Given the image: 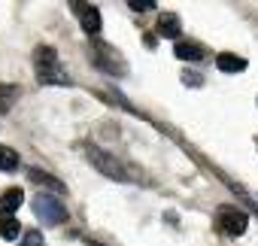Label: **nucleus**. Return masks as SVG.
Instances as JSON below:
<instances>
[{
    "instance_id": "nucleus-8",
    "label": "nucleus",
    "mask_w": 258,
    "mask_h": 246,
    "mask_svg": "<svg viewBox=\"0 0 258 246\" xmlns=\"http://www.w3.org/2000/svg\"><path fill=\"white\" fill-rule=\"evenodd\" d=\"M173 55H176L179 61H204L207 49H204L201 43H195V40H179V43L173 46Z\"/></svg>"
},
{
    "instance_id": "nucleus-5",
    "label": "nucleus",
    "mask_w": 258,
    "mask_h": 246,
    "mask_svg": "<svg viewBox=\"0 0 258 246\" xmlns=\"http://www.w3.org/2000/svg\"><path fill=\"white\" fill-rule=\"evenodd\" d=\"M216 225L222 228V234H228V237H240V234H246L249 213L240 210V207H234V204H222V207L216 210Z\"/></svg>"
},
{
    "instance_id": "nucleus-1",
    "label": "nucleus",
    "mask_w": 258,
    "mask_h": 246,
    "mask_svg": "<svg viewBox=\"0 0 258 246\" xmlns=\"http://www.w3.org/2000/svg\"><path fill=\"white\" fill-rule=\"evenodd\" d=\"M85 158L88 164L103 173L106 179H115V182H131V179H140V173L131 167V164H124L121 158H115V152H106L100 146H85Z\"/></svg>"
},
{
    "instance_id": "nucleus-12",
    "label": "nucleus",
    "mask_w": 258,
    "mask_h": 246,
    "mask_svg": "<svg viewBox=\"0 0 258 246\" xmlns=\"http://www.w3.org/2000/svg\"><path fill=\"white\" fill-rule=\"evenodd\" d=\"M19 94H22V88H19V85L0 82V112H10V109H13V103L19 100Z\"/></svg>"
},
{
    "instance_id": "nucleus-6",
    "label": "nucleus",
    "mask_w": 258,
    "mask_h": 246,
    "mask_svg": "<svg viewBox=\"0 0 258 246\" xmlns=\"http://www.w3.org/2000/svg\"><path fill=\"white\" fill-rule=\"evenodd\" d=\"M73 16L79 19V25H82V31L88 34V37H94L97 40V34H100V10L97 7H91V4H82V0H73Z\"/></svg>"
},
{
    "instance_id": "nucleus-13",
    "label": "nucleus",
    "mask_w": 258,
    "mask_h": 246,
    "mask_svg": "<svg viewBox=\"0 0 258 246\" xmlns=\"http://www.w3.org/2000/svg\"><path fill=\"white\" fill-rule=\"evenodd\" d=\"M19 167V152L13 146H0V170H16Z\"/></svg>"
},
{
    "instance_id": "nucleus-15",
    "label": "nucleus",
    "mask_w": 258,
    "mask_h": 246,
    "mask_svg": "<svg viewBox=\"0 0 258 246\" xmlns=\"http://www.w3.org/2000/svg\"><path fill=\"white\" fill-rule=\"evenodd\" d=\"M127 7H131L134 13H149V10H155L158 4H155V0H127Z\"/></svg>"
},
{
    "instance_id": "nucleus-11",
    "label": "nucleus",
    "mask_w": 258,
    "mask_h": 246,
    "mask_svg": "<svg viewBox=\"0 0 258 246\" xmlns=\"http://www.w3.org/2000/svg\"><path fill=\"white\" fill-rule=\"evenodd\" d=\"M216 67L222 73H240V70H246V58H240L234 52H222V55H216Z\"/></svg>"
},
{
    "instance_id": "nucleus-16",
    "label": "nucleus",
    "mask_w": 258,
    "mask_h": 246,
    "mask_svg": "<svg viewBox=\"0 0 258 246\" xmlns=\"http://www.w3.org/2000/svg\"><path fill=\"white\" fill-rule=\"evenodd\" d=\"M19 246H46V243H43V234H40V231H28Z\"/></svg>"
},
{
    "instance_id": "nucleus-17",
    "label": "nucleus",
    "mask_w": 258,
    "mask_h": 246,
    "mask_svg": "<svg viewBox=\"0 0 258 246\" xmlns=\"http://www.w3.org/2000/svg\"><path fill=\"white\" fill-rule=\"evenodd\" d=\"M182 82H185V85H191V88H201V85H204V76H201V73L185 70V73H182Z\"/></svg>"
},
{
    "instance_id": "nucleus-9",
    "label": "nucleus",
    "mask_w": 258,
    "mask_h": 246,
    "mask_svg": "<svg viewBox=\"0 0 258 246\" xmlns=\"http://www.w3.org/2000/svg\"><path fill=\"white\" fill-rule=\"evenodd\" d=\"M28 179H31L34 186H40V189H49V192H55V195H61V192H64V182H61V179H55L52 173L40 170V167H31V170H28Z\"/></svg>"
},
{
    "instance_id": "nucleus-7",
    "label": "nucleus",
    "mask_w": 258,
    "mask_h": 246,
    "mask_svg": "<svg viewBox=\"0 0 258 246\" xmlns=\"http://www.w3.org/2000/svg\"><path fill=\"white\" fill-rule=\"evenodd\" d=\"M155 31H158V37H164V40H176V43H179L182 22H179V16H176V13H161V16H158Z\"/></svg>"
},
{
    "instance_id": "nucleus-2",
    "label": "nucleus",
    "mask_w": 258,
    "mask_h": 246,
    "mask_svg": "<svg viewBox=\"0 0 258 246\" xmlns=\"http://www.w3.org/2000/svg\"><path fill=\"white\" fill-rule=\"evenodd\" d=\"M34 70H37V82L40 85H70L67 70L61 67V58L52 46L40 43L34 49Z\"/></svg>"
},
{
    "instance_id": "nucleus-10",
    "label": "nucleus",
    "mask_w": 258,
    "mask_h": 246,
    "mask_svg": "<svg viewBox=\"0 0 258 246\" xmlns=\"http://www.w3.org/2000/svg\"><path fill=\"white\" fill-rule=\"evenodd\" d=\"M22 201H25V192H22V189H7L4 195H0V216L10 219V216L22 207Z\"/></svg>"
},
{
    "instance_id": "nucleus-4",
    "label": "nucleus",
    "mask_w": 258,
    "mask_h": 246,
    "mask_svg": "<svg viewBox=\"0 0 258 246\" xmlns=\"http://www.w3.org/2000/svg\"><path fill=\"white\" fill-rule=\"evenodd\" d=\"M31 207H34V216H37L43 225H64V222H67V207H64V201H58V198L49 195V192H40Z\"/></svg>"
},
{
    "instance_id": "nucleus-14",
    "label": "nucleus",
    "mask_w": 258,
    "mask_h": 246,
    "mask_svg": "<svg viewBox=\"0 0 258 246\" xmlns=\"http://www.w3.org/2000/svg\"><path fill=\"white\" fill-rule=\"evenodd\" d=\"M0 237H4V240H16L19 237V219L16 216L0 219Z\"/></svg>"
},
{
    "instance_id": "nucleus-3",
    "label": "nucleus",
    "mask_w": 258,
    "mask_h": 246,
    "mask_svg": "<svg viewBox=\"0 0 258 246\" xmlns=\"http://www.w3.org/2000/svg\"><path fill=\"white\" fill-rule=\"evenodd\" d=\"M91 61L106 73V76H127V61L121 58V52L103 40L91 43Z\"/></svg>"
}]
</instances>
